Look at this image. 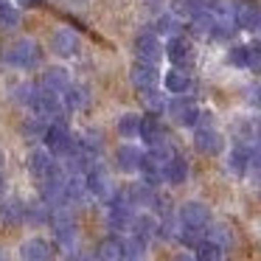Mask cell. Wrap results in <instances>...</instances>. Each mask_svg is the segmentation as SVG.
I'll return each instance as SVG.
<instances>
[{"mask_svg": "<svg viewBox=\"0 0 261 261\" xmlns=\"http://www.w3.org/2000/svg\"><path fill=\"white\" fill-rule=\"evenodd\" d=\"M132 222H135V205L129 202L126 191H115V197L110 199L107 225L113 230H132Z\"/></svg>", "mask_w": 261, "mask_h": 261, "instance_id": "6da1fadb", "label": "cell"}, {"mask_svg": "<svg viewBox=\"0 0 261 261\" xmlns=\"http://www.w3.org/2000/svg\"><path fill=\"white\" fill-rule=\"evenodd\" d=\"M45 149L54 154V158H65V154H70L76 149V141L73 135H70L68 124L65 121H54V124H48V132H45Z\"/></svg>", "mask_w": 261, "mask_h": 261, "instance_id": "7a4b0ae2", "label": "cell"}, {"mask_svg": "<svg viewBox=\"0 0 261 261\" xmlns=\"http://www.w3.org/2000/svg\"><path fill=\"white\" fill-rule=\"evenodd\" d=\"M6 62L12 65V68L31 70V68H37V65L42 62V48L37 45L34 40H20V42H14V45L9 48Z\"/></svg>", "mask_w": 261, "mask_h": 261, "instance_id": "3957f363", "label": "cell"}, {"mask_svg": "<svg viewBox=\"0 0 261 261\" xmlns=\"http://www.w3.org/2000/svg\"><path fill=\"white\" fill-rule=\"evenodd\" d=\"M31 110H34V115H40L42 121L54 124V121H62V115H65V101L57 96V93L37 87V96H34V101H31Z\"/></svg>", "mask_w": 261, "mask_h": 261, "instance_id": "277c9868", "label": "cell"}, {"mask_svg": "<svg viewBox=\"0 0 261 261\" xmlns=\"http://www.w3.org/2000/svg\"><path fill=\"white\" fill-rule=\"evenodd\" d=\"M163 54L169 57V62L174 65V68H182L188 70L194 65V42L188 40V37H169V45L163 48Z\"/></svg>", "mask_w": 261, "mask_h": 261, "instance_id": "5b68a950", "label": "cell"}, {"mask_svg": "<svg viewBox=\"0 0 261 261\" xmlns=\"http://www.w3.org/2000/svg\"><path fill=\"white\" fill-rule=\"evenodd\" d=\"M194 149H197L199 154L216 158V154L225 152V138H222L219 129H214V124L211 126H197V132H194Z\"/></svg>", "mask_w": 261, "mask_h": 261, "instance_id": "8992f818", "label": "cell"}, {"mask_svg": "<svg viewBox=\"0 0 261 261\" xmlns=\"http://www.w3.org/2000/svg\"><path fill=\"white\" fill-rule=\"evenodd\" d=\"M132 48H135L141 62L158 65L160 57H163V42H160V37L154 34V31H141V34L135 37V42H132Z\"/></svg>", "mask_w": 261, "mask_h": 261, "instance_id": "52a82bcc", "label": "cell"}, {"mask_svg": "<svg viewBox=\"0 0 261 261\" xmlns=\"http://www.w3.org/2000/svg\"><path fill=\"white\" fill-rule=\"evenodd\" d=\"M85 180H87V191H90L96 199L110 202V199L115 197V182H113V177H110L101 166H93V169L85 174Z\"/></svg>", "mask_w": 261, "mask_h": 261, "instance_id": "ba28073f", "label": "cell"}, {"mask_svg": "<svg viewBox=\"0 0 261 261\" xmlns=\"http://www.w3.org/2000/svg\"><path fill=\"white\" fill-rule=\"evenodd\" d=\"M233 20H236L239 29H261V6L255 0H233Z\"/></svg>", "mask_w": 261, "mask_h": 261, "instance_id": "9c48e42d", "label": "cell"}, {"mask_svg": "<svg viewBox=\"0 0 261 261\" xmlns=\"http://www.w3.org/2000/svg\"><path fill=\"white\" fill-rule=\"evenodd\" d=\"M57 169H59V163H57V158H54L48 149L34 146V149L29 152V171H31V177H37V180H45V177H51Z\"/></svg>", "mask_w": 261, "mask_h": 261, "instance_id": "30bf717a", "label": "cell"}, {"mask_svg": "<svg viewBox=\"0 0 261 261\" xmlns=\"http://www.w3.org/2000/svg\"><path fill=\"white\" fill-rule=\"evenodd\" d=\"M166 110H169L171 121L180 124V126H194V124H197V118H199V107L188 96H177L174 101H169V107H166Z\"/></svg>", "mask_w": 261, "mask_h": 261, "instance_id": "8fae6325", "label": "cell"}, {"mask_svg": "<svg viewBox=\"0 0 261 261\" xmlns=\"http://www.w3.org/2000/svg\"><path fill=\"white\" fill-rule=\"evenodd\" d=\"M180 225L186 227H199V230H205V227L211 225V208L205 202H199V199H191V202H186L180 208Z\"/></svg>", "mask_w": 261, "mask_h": 261, "instance_id": "7c38bea8", "label": "cell"}, {"mask_svg": "<svg viewBox=\"0 0 261 261\" xmlns=\"http://www.w3.org/2000/svg\"><path fill=\"white\" fill-rule=\"evenodd\" d=\"M79 34H76L73 29H57L51 34V51L57 54V57H62V59H68V57H73V54H79Z\"/></svg>", "mask_w": 261, "mask_h": 261, "instance_id": "4fadbf2b", "label": "cell"}, {"mask_svg": "<svg viewBox=\"0 0 261 261\" xmlns=\"http://www.w3.org/2000/svg\"><path fill=\"white\" fill-rule=\"evenodd\" d=\"M158 79H160L158 68H154L152 62H141V59H138L129 68V82H132V87H138L141 93L154 90V87H158Z\"/></svg>", "mask_w": 261, "mask_h": 261, "instance_id": "5bb4252c", "label": "cell"}, {"mask_svg": "<svg viewBox=\"0 0 261 261\" xmlns=\"http://www.w3.org/2000/svg\"><path fill=\"white\" fill-rule=\"evenodd\" d=\"M141 163H143V152L138 146H132V143L118 146V152H115V166H118L121 171H126V174L141 171Z\"/></svg>", "mask_w": 261, "mask_h": 261, "instance_id": "9a60e30c", "label": "cell"}, {"mask_svg": "<svg viewBox=\"0 0 261 261\" xmlns=\"http://www.w3.org/2000/svg\"><path fill=\"white\" fill-rule=\"evenodd\" d=\"M20 258L23 261H51L54 258V244L45 239H29L20 250Z\"/></svg>", "mask_w": 261, "mask_h": 261, "instance_id": "2e32d148", "label": "cell"}, {"mask_svg": "<svg viewBox=\"0 0 261 261\" xmlns=\"http://www.w3.org/2000/svg\"><path fill=\"white\" fill-rule=\"evenodd\" d=\"M138 135H141L149 146H158V143L169 141V138H166L163 124H160V118H158V115H152V113L141 118V132H138Z\"/></svg>", "mask_w": 261, "mask_h": 261, "instance_id": "e0dca14e", "label": "cell"}, {"mask_svg": "<svg viewBox=\"0 0 261 261\" xmlns=\"http://www.w3.org/2000/svg\"><path fill=\"white\" fill-rule=\"evenodd\" d=\"M0 222L9 227L20 225V222H25V202L17 197H9L0 202Z\"/></svg>", "mask_w": 261, "mask_h": 261, "instance_id": "ac0fdd59", "label": "cell"}, {"mask_svg": "<svg viewBox=\"0 0 261 261\" xmlns=\"http://www.w3.org/2000/svg\"><path fill=\"white\" fill-rule=\"evenodd\" d=\"M42 90H51V93H57V96H62L65 90L70 87V76H68V70L65 68H48L45 73H42Z\"/></svg>", "mask_w": 261, "mask_h": 261, "instance_id": "d6986e66", "label": "cell"}, {"mask_svg": "<svg viewBox=\"0 0 261 261\" xmlns=\"http://www.w3.org/2000/svg\"><path fill=\"white\" fill-rule=\"evenodd\" d=\"M163 85H166V90L174 93V96H186V93L194 87V82H191V76H188L182 68H171L169 73L163 76Z\"/></svg>", "mask_w": 261, "mask_h": 261, "instance_id": "ffe728a7", "label": "cell"}, {"mask_svg": "<svg viewBox=\"0 0 261 261\" xmlns=\"http://www.w3.org/2000/svg\"><path fill=\"white\" fill-rule=\"evenodd\" d=\"M96 258L98 261H124V242L118 236L101 239L96 247Z\"/></svg>", "mask_w": 261, "mask_h": 261, "instance_id": "44dd1931", "label": "cell"}, {"mask_svg": "<svg viewBox=\"0 0 261 261\" xmlns=\"http://www.w3.org/2000/svg\"><path fill=\"white\" fill-rule=\"evenodd\" d=\"M126 197L135 208H152L158 194H154V186H149V182H135V186L126 188Z\"/></svg>", "mask_w": 261, "mask_h": 261, "instance_id": "7402d4cb", "label": "cell"}, {"mask_svg": "<svg viewBox=\"0 0 261 261\" xmlns=\"http://www.w3.org/2000/svg\"><path fill=\"white\" fill-rule=\"evenodd\" d=\"M227 171H230V174H236V177L247 174V171H250V146L236 143V149L227 154Z\"/></svg>", "mask_w": 261, "mask_h": 261, "instance_id": "603a6c76", "label": "cell"}, {"mask_svg": "<svg viewBox=\"0 0 261 261\" xmlns=\"http://www.w3.org/2000/svg\"><path fill=\"white\" fill-rule=\"evenodd\" d=\"M186 180H188V163H186V158L171 154L169 163H166V182H171V186H182Z\"/></svg>", "mask_w": 261, "mask_h": 261, "instance_id": "cb8c5ba5", "label": "cell"}, {"mask_svg": "<svg viewBox=\"0 0 261 261\" xmlns=\"http://www.w3.org/2000/svg\"><path fill=\"white\" fill-rule=\"evenodd\" d=\"M158 225L160 222L154 219V216H149V214L135 216V222H132V236H138L141 242H152V239L158 236Z\"/></svg>", "mask_w": 261, "mask_h": 261, "instance_id": "d4e9b609", "label": "cell"}, {"mask_svg": "<svg viewBox=\"0 0 261 261\" xmlns=\"http://www.w3.org/2000/svg\"><path fill=\"white\" fill-rule=\"evenodd\" d=\"M25 222L29 225H48L51 222V205L34 199V202H25Z\"/></svg>", "mask_w": 261, "mask_h": 261, "instance_id": "484cf974", "label": "cell"}, {"mask_svg": "<svg viewBox=\"0 0 261 261\" xmlns=\"http://www.w3.org/2000/svg\"><path fill=\"white\" fill-rule=\"evenodd\" d=\"M205 239H208V242H214L216 247H222V250H227V247L233 244L230 227L222 225V222H216V225H208V227H205Z\"/></svg>", "mask_w": 261, "mask_h": 261, "instance_id": "4316f807", "label": "cell"}, {"mask_svg": "<svg viewBox=\"0 0 261 261\" xmlns=\"http://www.w3.org/2000/svg\"><path fill=\"white\" fill-rule=\"evenodd\" d=\"M87 104H90V96H87L85 87H68V90H65V110L79 113V110H85Z\"/></svg>", "mask_w": 261, "mask_h": 261, "instance_id": "83f0119b", "label": "cell"}, {"mask_svg": "<svg viewBox=\"0 0 261 261\" xmlns=\"http://www.w3.org/2000/svg\"><path fill=\"white\" fill-rule=\"evenodd\" d=\"M202 9V0H171V12L177 20H191Z\"/></svg>", "mask_w": 261, "mask_h": 261, "instance_id": "f1b7e54d", "label": "cell"}, {"mask_svg": "<svg viewBox=\"0 0 261 261\" xmlns=\"http://www.w3.org/2000/svg\"><path fill=\"white\" fill-rule=\"evenodd\" d=\"M154 34L158 37H177L180 34V20L174 17V14H163V17L154 20Z\"/></svg>", "mask_w": 261, "mask_h": 261, "instance_id": "f546056e", "label": "cell"}, {"mask_svg": "<svg viewBox=\"0 0 261 261\" xmlns=\"http://www.w3.org/2000/svg\"><path fill=\"white\" fill-rule=\"evenodd\" d=\"M115 129H118L121 138H138V132H141V115H135V113L121 115Z\"/></svg>", "mask_w": 261, "mask_h": 261, "instance_id": "4dcf8cb0", "label": "cell"}, {"mask_svg": "<svg viewBox=\"0 0 261 261\" xmlns=\"http://www.w3.org/2000/svg\"><path fill=\"white\" fill-rule=\"evenodd\" d=\"M194 258L197 261H225V250L205 239V242L197 244V255H194Z\"/></svg>", "mask_w": 261, "mask_h": 261, "instance_id": "1f68e13d", "label": "cell"}, {"mask_svg": "<svg viewBox=\"0 0 261 261\" xmlns=\"http://www.w3.org/2000/svg\"><path fill=\"white\" fill-rule=\"evenodd\" d=\"M23 132H25V138H29V141H42V138H45V132H48V121H42L40 115H34V118H29L23 124Z\"/></svg>", "mask_w": 261, "mask_h": 261, "instance_id": "d6a6232c", "label": "cell"}, {"mask_svg": "<svg viewBox=\"0 0 261 261\" xmlns=\"http://www.w3.org/2000/svg\"><path fill=\"white\" fill-rule=\"evenodd\" d=\"M141 98H143V104H146V110H149L152 115H160L166 107H169L166 96H163V93H158V90H146V93H141Z\"/></svg>", "mask_w": 261, "mask_h": 261, "instance_id": "836d02e7", "label": "cell"}, {"mask_svg": "<svg viewBox=\"0 0 261 261\" xmlns=\"http://www.w3.org/2000/svg\"><path fill=\"white\" fill-rule=\"evenodd\" d=\"M177 239H180L186 247H194V250H197V244L205 242V230H199V227H186V225H180V233H177Z\"/></svg>", "mask_w": 261, "mask_h": 261, "instance_id": "e575fe53", "label": "cell"}, {"mask_svg": "<svg viewBox=\"0 0 261 261\" xmlns=\"http://www.w3.org/2000/svg\"><path fill=\"white\" fill-rule=\"evenodd\" d=\"M143 253H146V242H141L138 236L124 242V261H141Z\"/></svg>", "mask_w": 261, "mask_h": 261, "instance_id": "d590c367", "label": "cell"}, {"mask_svg": "<svg viewBox=\"0 0 261 261\" xmlns=\"http://www.w3.org/2000/svg\"><path fill=\"white\" fill-rule=\"evenodd\" d=\"M20 25V12L12 6H0V29H17Z\"/></svg>", "mask_w": 261, "mask_h": 261, "instance_id": "8d00e7d4", "label": "cell"}, {"mask_svg": "<svg viewBox=\"0 0 261 261\" xmlns=\"http://www.w3.org/2000/svg\"><path fill=\"white\" fill-rule=\"evenodd\" d=\"M227 65H233V68H247V45H233L227 51Z\"/></svg>", "mask_w": 261, "mask_h": 261, "instance_id": "74e56055", "label": "cell"}, {"mask_svg": "<svg viewBox=\"0 0 261 261\" xmlns=\"http://www.w3.org/2000/svg\"><path fill=\"white\" fill-rule=\"evenodd\" d=\"M247 68L255 70V73H261V42L247 45Z\"/></svg>", "mask_w": 261, "mask_h": 261, "instance_id": "f35d334b", "label": "cell"}, {"mask_svg": "<svg viewBox=\"0 0 261 261\" xmlns=\"http://www.w3.org/2000/svg\"><path fill=\"white\" fill-rule=\"evenodd\" d=\"M34 96H37V87L34 85H20V90L14 93V98L23 101V104H29V107H31V101H34Z\"/></svg>", "mask_w": 261, "mask_h": 261, "instance_id": "ab89813d", "label": "cell"}, {"mask_svg": "<svg viewBox=\"0 0 261 261\" xmlns=\"http://www.w3.org/2000/svg\"><path fill=\"white\" fill-rule=\"evenodd\" d=\"M250 169L261 171V143H258V146H255V143L250 146Z\"/></svg>", "mask_w": 261, "mask_h": 261, "instance_id": "60d3db41", "label": "cell"}, {"mask_svg": "<svg viewBox=\"0 0 261 261\" xmlns=\"http://www.w3.org/2000/svg\"><path fill=\"white\" fill-rule=\"evenodd\" d=\"M247 104H253V107H261V85H253L247 90Z\"/></svg>", "mask_w": 261, "mask_h": 261, "instance_id": "b9f144b4", "label": "cell"}, {"mask_svg": "<svg viewBox=\"0 0 261 261\" xmlns=\"http://www.w3.org/2000/svg\"><path fill=\"white\" fill-rule=\"evenodd\" d=\"M174 261H197V258H194V255H188V253H180Z\"/></svg>", "mask_w": 261, "mask_h": 261, "instance_id": "7bdbcfd3", "label": "cell"}, {"mask_svg": "<svg viewBox=\"0 0 261 261\" xmlns=\"http://www.w3.org/2000/svg\"><path fill=\"white\" fill-rule=\"evenodd\" d=\"M42 0H20V6H40Z\"/></svg>", "mask_w": 261, "mask_h": 261, "instance_id": "ee69618b", "label": "cell"}, {"mask_svg": "<svg viewBox=\"0 0 261 261\" xmlns=\"http://www.w3.org/2000/svg\"><path fill=\"white\" fill-rule=\"evenodd\" d=\"M255 141L261 143V121H258V124H255Z\"/></svg>", "mask_w": 261, "mask_h": 261, "instance_id": "f6af8a7d", "label": "cell"}, {"mask_svg": "<svg viewBox=\"0 0 261 261\" xmlns=\"http://www.w3.org/2000/svg\"><path fill=\"white\" fill-rule=\"evenodd\" d=\"M6 191V180H3V174H0V194Z\"/></svg>", "mask_w": 261, "mask_h": 261, "instance_id": "bcb514c9", "label": "cell"}, {"mask_svg": "<svg viewBox=\"0 0 261 261\" xmlns=\"http://www.w3.org/2000/svg\"><path fill=\"white\" fill-rule=\"evenodd\" d=\"M68 261H87V258H85V255H70Z\"/></svg>", "mask_w": 261, "mask_h": 261, "instance_id": "7dc6e473", "label": "cell"}, {"mask_svg": "<svg viewBox=\"0 0 261 261\" xmlns=\"http://www.w3.org/2000/svg\"><path fill=\"white\" fill-rule=\"evenodd\" d=\"M0 261H6V255H3V250H0Z\"/></svg>", "mask_w": 261, "mask_h": 261, "instance_id": "c3c4849f", "label": "cell"}, {"mask_svg": "<svg viewBox=\"0 0 261 261\" xmlns=\"http://www.w3.org/2000/svg\"><path fill=\"white\" fill-rule=\"evenodd\" d=\"M0 6H6V0H0Z\"/></svg>", "mask_w": 261, "mask_h": 261, "instance_id": "681fc988", "label": "cell"}, {"mask_svg": "<svg viewBox=\"0 0 261 261\" xmlns=\"http://www.w3.org/2000/svg\"><path fill=\"white\" fill-rule=\"evenodd\" d=\"M0 163H3V152H0Z\"/></svg>", "mask_w": 261, "mask_h": 261, "instance_id": "f907efd6", "label": "cell"}]
</instances>
